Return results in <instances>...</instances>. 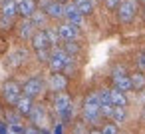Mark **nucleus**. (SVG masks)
I'll return each instance as SVG.
<instances>
[{
    "label": "nucleus",
    "instance_id": "ddd939ff",
    "mask_svg": "<svg viewBox=\"0 0 145 134\" xmlns=\"http://www.w3.org/2000/svg\"><path fill=\"white\" fill-rule=\"evenodd\" d=\"M30 40H32L34 50H44V48H50L48 38H46V34H44V32H34V36H32Z\"/></svg>",
    "mask_w": 145,
    "mask_h": 134
},
{
    "label": "nucleus",
    "instance_id": "c85d7f7f",
    "mask_svg": "<svg viewBox=\"0 0 145 134\" xmlns=\"http://www.w3.org/2000/svg\"><path fill=\"white\" fill-rule=\"evenodd\" d=\"M8 134H24V128L16 122V124H10L8 126Z\"/></svg>",
    "mask_w": 145,
    "mask_h": 134
},
{
    "label": "nucleus",
    "instance_id": "39448f33",
    "mask_svg": "<svg viewBox=\"0 0 145 134\" xmlns=\"http://www.w3.org/2000/svg\"><path fill=\"white\" fill-rule=\"evenodd\" d=\"M42 90H44V82H42L40 78H28V80L24 82V86H22V92H24L26 96H30V98L40 96Z\"/></svg>",
    "mask_w": 145,
    "mask_h": 134
},
{
    "label": "nucleus",
    "instance_id": "0eeeda50",
    "mask_svg": "<svg viewBox=\"0 0 145 134\" xmlns=\"http://www.w3.org/2000/svg\"><path fill=\"white\" fill-rule=\"evenodd\" d=\"M48 86H50L52 90H56V92L66 90V86H68V78H66L62 72H54V74L50 76V80H48Z\"/></svg>",
    "mask_w": 145,
    "mask_h": 134
},
{
    "label": "nucleus",
    "instance_id": "f704fd0d",
    "mask_svg": "<svg viewBox=\"0 0 145 134\" xmlns=\"http://www.w3.org/2000/svg\"><path fill=\"white\" fill-rule=\"evenodd\" d=\"M24 134H40V132H38V130L32 126V128H24Z\"/></svg>",
    "mask_w": 145,
    "mask_h": 134
},
{
    "label": "nucleus",
    "instance_id": "a878e982",
    "mask_svg": "<svg viewBox=\"0 0 145 134\" xmlns=\"http://www.w3.org/2000/svg\"><path fill=\"white\" fill-rule=\"evenodd\" d=\"M111 110H113V104H103V102L99 104V114L101 116H107L109 118L111 116Z\"/></svg>",
    "mask_w": 145,
    "mask_h": 134
},
{
    "label": "nucleus",
    "instance_id": "2eb2a0df",
    "mask_svg": "<svg viewBox=\"0 0 145 134\" xmlns=\"http://www.w3.org/2000/svg\"><path fill=\"white\" fill-rule=\"evenodd\" d=\"M24 60H26V50H24V48L14 50V52L8 56V66H20Z\"/></svg>",
    "mask_w": 145,
    "mask_h": 134
},
{
    "label": "nucleus",
    "instance_id": "393cba45",
    "mask_svg": "<svg viewBox=\"0 0 145 134\" xmlns=\"http://www.w3.org/2000/svg\"><path fill=\"white\" fill-rule=\"evenodd\" d=\"M99 102L103 104H111V90H99Z\"/></svg>",
    "mask_w": 145,
    "mask_h": 134
},
{
    "label": "nucleus",
    "instance_id": "20e7f679",
    "mask_svg": "<svg viewBox=\"0 0 145 134\" xmlns=\"http://www.w3.org/2000/svg\"><path fill=\"white\" fill-rule=\"evenodd\" d=\"M22 94V86L18 84V82H6L4 86H2V96H4V100L8 102V104H14L16 100H18V96Z\"/></svg>",
    "mask_w": 145,
    "mask_h": 134
},
{
    "label": "nucleus",
    "instance_id": "a211bd4d",
    "mask_svg": "<svg viewBox=\"0 0 145 134\" xmlns=\"http://www.w3.org/2000/svg\"><path fill=\"white\" fill-rule=\"evenodd\" d=\"M113 86H115V90H119V92H129V90H131V80H129V76L125 74V76H121V78H115V80H113Z\"/></svg>",
    "mask_w": 145,
    "mask_h": 134
},
{
    "label": "nucleus",
    "instance_id": "7ed1b4c3",
    "mask_svg": "<svg viewBox=\"0 0 145 134\" xmlns=\"http://www.w3.org/2000/svg\"><path fill=\"white\" fill-rule=\"evenodd\" d=\"M62 16H66V20L74 26H82V20H84V14L76 8L74 2H64V12Z\"/></svg>",
    "mask_w": 145,
    "mask_h": 134
},
{
    "label": "nucleus",
    "instance_id": "aec40b11",
    "mask_svg": "<svg viewBox=\"0 0 145 134\" xmlns=\"http://www.w3.org/2000/svg\"><path fill=\"white\" fill-rule=\"evenodd\" d=\"M30 22L34 24V28H44V26H46V12L34 10V12L30 14Z\"/></svg>",
    "mask_w": 145,
    "mask_h": 134
},
{
    "label": "nucleus",
    "instance_id": "dca6fc26",
    "mask_svg": "<svg viewBox=\"0 0 145 134\" xmlns=\"http://www.w3.org/2000/svg\"><path fill=\"white\" fill-rule=\"evenodd\" d=\"M129 80H131V90H145V74L143 72L131 74Z\"/></svg>",
    "mask_w": 145,
    "mask_h": 134
},
{
    "label": "nucleus",
    "instance_id": "4be33fe9",
    "mask_svg": "<svg viewBox=\"0 0 145 134\" xmlns=\"http://www.w3.org/2000/svg\"><path fill=\"white\" fill-rule=\"evenodd\" d=\"M111 104L113 106H125L127 104V98H125V92H119V90H111Z\"/></svg>",
    "mask_w": 145,
    "mask_h": 134
},
{
    "label": "nucleus",
    "instance_id": "9b49d317",
    "mask_svg": "<svg viewBox=\"0 0 145 134\" xmlns=\"http://www.w3.org/2000/svg\"><path fill=\"white\" fill-rule=\"evenodd\" d=\"M28 116L32 118L34 126H42V124L46 122V112H44V108H42V106H34V104H32V108H30Z\"/></svg>",
    "mask_w": 145,
    "mask_h": 134
},
{
    "label": "nucleus",
    "instance_id": "4c0bfd02",
    "mask_svg": "<svg viewBox=\"0 0 145 134\" xmlns=\"http://www.w3.org/2000/svg\"><path fill=\"white\" fill-rule=\"evenodd\" d=\"M141 118H143V122H145V106H143V112H141Z\"/></svg>",
    "mask_w": 145,
    "mask_h": 134
},
{
    "label": "nucleus",
    "instance_id": "bb28decb",
    "mask_svg": "<svg viewBox=\"0 0 145 134\" xmlns=\"http://www.w3.org/2000/svg\"><path fill=\"white\" fill-rule=\"evenodd\" d=\"M36 56H38V60L48 62V58H50V50H48V48H44V50H36Z\"/></svg>",
    "mask_w": 145,
    "mask_h": 134
},
{
    "label": "nucleus",
    "instance_id": "5701e85b",
    "mask_svg": "<svg viewBox=\"0 0 145 134\" xmlns=\"http://www.w3.org/2000/svg\"><path fill=\"white\" fill-rule=\"evenodd\" d=\"M44 34H46V38H48V44H50V46H56V44L60 42V34H58V30H54V28H46Z\"/></svg>",
    "mask_w": 145,
    "mask_h": 134
},
{
    "label": "nucleus",
    "instance_id": "4468645a",
    "mask_svg": "<svg viewBox=\"0 0 145 134\" xmlns=\"http://www.w3.org/2000/svg\"><path fill=\"white\" fill-rule=\"evenodd\" d=\"M0 10H2V16H10V18H14V14H18L16 0H2V6H0Z\"/></svg>",
    "mask_w": 145,
    "mask_h": 134
},
{
    "label": "nucleus",
    "instance_id": "6e6552de",
    "mask_svg": "<svg viewBox=\"0 0 145 134\" xmlns=\"http://www.w3.org/2000/svg\"><path fill=\"white\" fill-rule=\"evenodd\" d=\"M36 0H18L16 2V8H18V14H22V16H26V18H30V14L36 10Z\"/></svg>",
    "mask_w": 145,
    "mask_h": 134
},
{
    "label": "nucleus",
    "instance_id": "9d476101",
    "mask_svg": "<svg viewBox=\"0 0 145 134\" xmlns=\"http://www.w3.org/2000/svg\"><path fill=\"white\" fill-rule=\"evenodd\" d=\"M44 12H46L48 16H52V18H60L62 12H64V4L58 2V0H50V2L44 6Z\"/></svg>",
    "mask_w": 145,
    "mask_h": 134
},
{
    "label": "nucleus",
    "instance_id": "7c9ffc66",
    "mask_svg": "<svg viewBox=\"0 0 145 134\" xmlns=\"http://www.w3.org/2000/svg\"><path fill=\"white\" fill-rule=\"evenodd\" d=\"M101 134H117V126L115 124H107V126H103Z\"/></svg>",
    "mask_w": 145,
    "mask_h": 134
},
{
    "label": "nucleus",
    "instance_id": "f257e3e1",
    "mask_svg": "<svg viewBox=\"0 0 145 134\" xmlns=\"http://www.w3.org/2000/svg\"><path fill=\"white\" fill-rule=\"evenodd\" d=\"M70 60H72V56H68V54L64 52V48H54V50L50 52L48 64H50V68H52L54 72H60V70L66 68V64H68Z\"/></svg>",
    "mask_w": 145,
    "mask_h": 134
},
{
    "label": "nucleus",
    "instance_id": "f03ea898",
    "mask_svg": "<svg viewBox=\"0 0 145 134\" xmlns=\"http://www.w3.org/2000/svg\"><path fill=\"white\" fill-rule=\"evenodd\" d=\"M117 10H119V22H123V24L131 22L137 12V0H123L117 6Z\"/></svg>",
    "mask_w": 145,
    "mask_h": 134
},
{
    "label": "nucleus",
    "instance_id": "6ab92c4d",
    "mask_svg": "<svg viewBox=\"0 0 145 134\" xmlns=\"http://www.w3.org/2000/svg\"><path fill=\"white\" fill-rule=\"evenodd\" d=\"M74 4L82 14H91L93 12V0H74Z\"/></svg>",
    "mask_w": 145,
    "mask_h": 134
},
{
    "label": "nucleus",
    "instance_id": "72a5a7b5",
    "mask_svg": "<svg viewBox=\"0 0 145 134\" xmlns=\"http://www.w3.org/2000/svg\"><path fill=\"white\" fill-rule=\"evenodd\" d=\"M74 134H86V128H84V124H78V126L74 128Z\"/></svg>",
    "mask_w": 145,
    "mask_h": 134
},
{
    "label": "nucleus",
    "instance_id": "b1692460",
    "mask_svg": "<svg viewBox=\"0 0 145 134\" xmlns=\"http://www.w3.org/2000/svg\"><path fill=\"white\" fill-rule=\"evenodd\" d=\"M78 50H80V46L76 44V40H70V42H66V46H64V52H66L68 56H74Z\"/></svg>",
    "mask_w": 145,
    "mask_h": 134
},
{
    "label": "nucleus",
    "instance_id": "c9c22d12",
    "mask_svg": "<svg viewBox=\"0 0 145 134\" xmlns=\"http://www.w3.org/2000/svg\"><path fill=\"white\" fill-rule=\"evenodd\" d=\"M139 66L145 70V52H143V54H139Z\"/></svg>",
    "mask_w": 145,
    "mask_h": 134
},
{
    "label": "nucleus",
    "instance_id": "58836bf2",
    "mask_svg": "<svg viewBox=\"0 0 145 134\" xmlns=\"http://www.w3.org/2000/svg\"><path fill=\"white\" fill-rule=\"evenodd\" d=\"M58 2H62V4H64V2H68V0H58Z\"/></svg>",
    "mask_w": 145,
    "mask_h": 134
},
{
    "label": "nucleus",
    "instance_id": "f3484780",
    "mask_svg": "<svg viewBox=\"0 0 145 134\" xmlns=\"http://www.w3.org/2000/svg\"><path fill=\"white\" fill-rule=\"evenodd\" d=\"M18 34H20V38H26V40H30V38L34 36V24H32L30 20L22 22V24H20V28H18Z\"/></svg>",
    "mask_w": 145,
    "mask_h": 134
},
{
    "label": "nucleus",
    "instance_id": "1a4fd4ad",
    "mask_svg": "<svg viewBox=\"0 0 145 134\" xmlns=\"http://www.w3.org/2000/svg\"><path fill=\"white\" fill-rule=\"evenodd\" d=\"M70 106H72L70 96H68L66 92H62V90H60V94L54 98V108H56V112H58V114H62V112H64L66 108H70Z\"/></svg>",
    "mask_w": 145,
    "mask_h": 134
},
{
    "label": "nucleus",
    "instance_id": "412c9836",
    "mask_svg": "<svg viewBox=\"0 0 145 134\" xmlns=\"http://www.w3.org/2000/svg\"><path fill=\"white\" fill-rule=\"evenodd\" d=\"M125 116H127L125 106H113V110H111V116H109V118H113V122H115V124H121V122H125Z\"/></svg>",
    "mask_w": 145,
    "mask_h": 134
},
{
    "label": "nucleus",
    "instance_id": "473e14b6",
    "mask_svg": "<svg viewBox=\"0 0 145 134\" xmlns=\"http://www.w3.org/2000/svg\"><path fill=\"white\" fill-rule=\"evenodd\" d=\"M18 116H20V114H14V112H10V114H6V118H8V122H10V124H16V122L20 120Z\"/></svg>",
    "mask_w": 145,
    "mask_h": 134
},
{
    "label": "nucleus",
    "instance_id": "c756f323",
    "mask_svg": "<svg viewBox=\"0 0 145 134\" xmlns=\"http://www.w3.org/2000/svg\"><path fill=\"white\" fill-rule=\"evenodd\" d=\"M10 26H12L10 16H0V28H10Z\"/></svg>",
    "mask_w": 145,
    "mask_h": 134
},
{
    "label": "nucleus",
    "instance_id": "f8f14e48",
    "mask_svg": "<svg viewBox=\"0 0 145 134\" xmlns=\"http://www.w3.org/2000/svg\"><path fill=\"white\" fill-rule=\"evenodd\" d=\"M14 106H16V110H18V114H28L30 112V108H32V98L30 96H18V100L14 102Z\"/></svg>",
    "mask_w": 145,
    "mask_h": 134
},
{
    "label": "nucleus",
    "instance_id": "423d86ee",
    "mask_svg": "<svg viewBox=\"0 0 145 134\" xmlns=\"http://www.w3.org/2000/svg\"><path fill=\"white\" fill-rule=\"evenodd\" d=\"M58 34H60V40H64V42L78 40V38H80V26H74V24L66 22V24H62V26L58 28Z\"/></svg>",
    "mask_w": 145,
    "mask_h": 134
},
{
    "label": "nucleus",
    "instance_id": "2f4dec72",
    "mask_svg": "<svg viewBox=\"0 0 145 134\" xmlns=\"http://www.w3.org/2000/svg\"><path fill=\"white\" fill-rule=\"evenodd\" d=\"M119 4H121V0H105V6H107L109 10H115Z\"/></svg>",
    "mask_w": 145,
    "mask_h": 134
},
{
    "label": "nucleus",
    "instance_id": "e433bc0d",
    "mask_svg": "<svg viewBox=\"0 0 145 134\" xmlns=\"http://www.w3.org/2000/svg\"><path fill=\"white\" fill-rule=\"evenodd\" d=\"M89 134H101V130H91Z\"/></svg>",
    "mask_w": 145,
    "mask_h": 134
},
{
    "label": "nucleus",
    "instance_id": "cd10ccee",
    "mask_svg": "<svg viewBox=\"0 0 145 134\" xmlns=\"http://www.w3.org/2000/svg\"><path fill=\"white\" fill-rule=\"evenodd\" d=\"M121 76H125V68H123V66H115V68L111 70V78L115 80V78H121Z\"/></svg>",
    "mask_w": 145,
    "mask_h": 134
},
{
    "label": "nucleus",
    "instance_id": "ea45409f",
    "mask_svg": "<svg viewBox=\"0 0 145 134\" xmlns=\"http://www.w3.org/2000/svg\"><path fill=\"white\" fill-rule=\"evenodd\" d=\"M143 2H145V0H143Z\"/></svg>",
    "mask_w": 145,
    "mask_h": 134
}]
</instances>
